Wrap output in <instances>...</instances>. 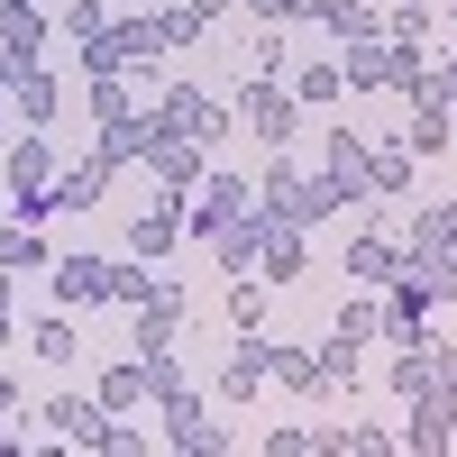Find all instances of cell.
<instances>
[{
	"instance_id": "4dcf8cb0",
	"label": "cell",
	"mask_w": 457,
	"mask_h": 457,
	"mask_svg": "<svg viewBox=\"0 0 457 457\" xmlns=\"http://www.w3.org/2000/svg\"><path fill=\"white\" fill-rule=\"evenodd\" d=\"M55 28L73 37V46H92V37L110 28V10H101V0H55Z\"/></svg>"
},
{
	"instance_id": "60d3db41",
	"label": "cell",
	"mask_w": 457,
	"mask_h": 457,
	"mask_svg": "<svg viewBox=\"0 0 457 457\" xmlns=\"http://www.w3.org/2000/svg\"><path fill=\"white\" fill-rule=\"evenodd\" d=\"M37 10H55V0H37Z\"/></svg>"
},
{
	"instance_id": "4316f807",
	"label": "cell",
	"mask_w": 457,
	"mask_h": 457,
	"mask_svg": "<svg viewBox=\"0 0 457 457\" xmlns=\"http://www.w3.org/2000/svg\"><path fill=\"white\" fill-rule=\"evenodd\" d=\"M28 348L46 357V366H73V357H83V329H73V312H55V320H37V329H28Z\"/></svg>"
},
{
	"instance_id": "5b68a950",
	"label": "cell",
	"mask_w": 457,
	"mask_h": 457,
	"mask_svg": "<svg viewBox=\"0 0 457 457\" xmlns=\"http://www.w3.org/2000/svg\"><path fill=\"white\" fill-rule=\"evenodd\" d=\"M165 129H183V137H202V146H220L228 129H238V110H228V92H202V83H174L165 101Z\"/></svg>"
},
{
	"instance_id": "e0dca14e",
	"label": "cell",
	"mask_w": 457,
	"mask_h": 457,
	"mask_svg": "<svg viewBox=\"0 0 457 457\" xmlns=\"http://www.w3.org/2000/svg\"><path fill=\"white\" fill-rule=\"evenodd\" d=\"M411 174H421V156H411L403 137H385V146L366 137V183H375V202H403V193H411Z\"/></svg>"
},
{
	"instance_id": "f546056e",
	"label": "cell",
	"mask_w": 457,
	"mask_h": 457,
	"mask_svg": "<svg viewBox=\"0 0 457 457\" xmlns=\"http://www.w3.org/2000/svg\"><path fill=\"white\" fill-rule=\"evenodd\" d=\"M137 403H146V366L129 357V366H110V375H101V411H137Z\"/></svg>"
},
{
	"instance_id": "ffe728a7",
	"label": "cell",
	"mask_w": 457,
	"mask_h": 457,
	"mask_svg": "<svg viewBox=\"0 0 457 457\" xmlns=\"http://www.w3.org/2000/svg\"><path fill=\"white\" fill-rule=\"evenodd\" d=\"M265 385H284V394H320V348H284V338H265Z\"/></svg>"
},
{
	"instance_id": "4fadbf2b",
	"label": "cell",
	"mask_w": 457,
	"mask_h": 457,
	"mask_svg": "<svg viewBox=\"0 0 457 457\" xmlns=\"http://www.w3.org/2000/svg\"><path fill=\"white\" fill-rule=\"evenodd\" d=\"M174 238H183V193H156V202L129 220V256H146V265H156Z\"/></svg>"
},
{
	"instance_id": "74e56055",
	"label": "cell",
	"mask_w": 457,
	"mask_h": 457,
	"mask_svg": "<svg viewBox=\"0 0 457 457\" xmlns=\"http://www.w3.org/2000/svg\"><path fill=\"white\" fill-rule=\"evenodd\" d=\"M0 120H10V83H0ZM0 146H10V129H0Z\"/></svg>"
},
{
	"instance_id": "3957f363",
	"label": "cell",
	"mask_w": 457,
	"mask_h": 457,
	"mask_svg": "<svg viewBox=\"0 0 457 457\" xmlns=\"http://www.w3.org/2000/svg\"><path fill=\"white\" fill-rule=\"evenodd\" d=\"M228 110H238V129L265 137V146H293V129H302V101L284 92V73H247V83H228Z\"/></svg>"
},
{
	"instance_id": "d6986e66",
	"label": "cell",
	"mask_w": 457,
	"mask_h": 457,
	"mask_svg": "<svg viewBox=\"0 0 457 457\" xmlns=\"http://www.w3.org/2000/svg\"><path fill=\"white\" fill-rule=\"evenodd\" d=\"M256 265H265L256 284H275V293H293L302 275H312V247H302V228H265V256H256Z\"/></svg>"
},
{
	"instance_id": "6da1fadb",
	"label": "cell",
	"mask_w": 457,
	"mask_h": 457,
	"mask_svg": "<svg viewBox=\"0 0 457 457\" xmlns=\"http://www.w3.org/2000/svg\"><path fill=\"white\" fill-rule=\"evenodd\" d=\"M256 211L275 220V228H312V220H329L338 202H329L320 174H302L293 156H275V165H265V183H256Z\"/></svg>"
},
{
	"instance_id": "52a82bcc",
	"label": "cell",
	"mask_w": 457,
	"mask_h": 457,
	"mask_svg": "<svg viewBox=\"0 0 457 457\" xmlns=\"http://www.w3.org/2000/svg\"><path fill=\"white\" fill-rule=\"evenodd\" d=\"M46 284H55V302L64 312H92V302H110V256H46Z\"/></svg>"
},
{
	"instance_id": "7a4b0ae2",
	"label": "cell",
	"mask_w": 457,
	"mask_h": 457,
	"mask_svg": "<svg viewBox=\"0 0 457 457\" xmlns=\"http://www.w3.org/2000/svg\"><path fill=\"white\" fill-rule=\"evenodd\" d=\"M0 183H10V220H55V211H46V183H55V146L37 137V129H19L10 146H0Z\"/></svg>"
},
{
	"instance_id": "d590c367",
	"label": "cell",
	"mask_w": 457,
	"mask_h": 457,
	"mask_svg": "<svg viewBox=\"0 0 457 457\" xmlns=\"http://www.w3.org/2000/svg\"><path fill=\"white\" fill-rule=\"evenodd\" d=\"M430 92H439V101H457V37H448V64L430 73Z\"/></svg>"
},
{
	"instance_id": "cb8c5ba5",
	"label": "cell",
	"mask_w": 457,
	"mask_h": 457,
	"mask_svg": "<svg viewBox=\"0 0 457 457\" xmlns=\"http://www.w3.org/2000/svg\"><path fill=\"white\" fill-rule=\"evenodd\" d=\"M320 19H329L338 46H357V37H385V10H375V0H320Z\"/></svg>"
},
{
	"instance_id": "2e32d148",
	"label": "cell",
	"mask_w": 457,
	"mask_h": 457,
	"mask_svg": "<svg viewBox=\"0 0 457 457\" xmlns=\"http://www.w3.org/2000/svg\"><path fill=\"white\" fill-rule=\"evenodd\" d=\"M110 174H120V165H101V156H83V165H55V183H46V211H92V202L110 193Z\"/></svg>"
},
{
	"instance_id": "5bb4252c",
	"label": "cell",
	"mask_w": 457,
	"mask_h": 457,
	"mask_svg": "<svg viewBox=\"0 0 457 457\" xmlns=\"http://www.w3.org/2000/svg\"><path fill=\"white\" fill-rule=\"evenodd\" d=\"M411 448H457V385H430V394H411Z\"/></svg>"
},
{
	"instance_id": "603a6c76",
	"label": "cell",
	"mask_w": 457,
	"mask_h": 457,
	"mask_svg": "<svg viewBox=\"0 0 457 457\" xmlns=\"http://www.w3.org/2000/svg\"><path fill=\"white\" fill-rule=\"evenodd\" d=\"M385 73H394V46H385V37H357L348 64H338V83H348V92H385Z\"/></svg>"
},
{
	"instance_id": "7c38bea8",
	"label": "cell",
	"mask_w": 457,
	"mask_h": 457,
	"mask_svg": "<svg viewBox=\"0 0 457 457\" xmlns=\"http://www.w3.org/2000/svg\"><path fill=\"white\" fill-rule=\"evenodd\" d=\"M348 275H357L366 293H385V284L403 275V247L385 238V228H375V211H366V228H357V238H348Z\"/></svg>"
},
{
	"instance_id": "277c9868",
	"label": "cell",
	"mask_w": 457,
	"mask_h": 457,
	"mask_svg": "<svg viewBox=\"0 0 457 457\" xmlns=\"http://www.w3.org/2000/svg\"><path fill=\"white\" fill-rule=\"evenodd\" d=\"M156 55H165L156 19H146V10H129V19H110L92 46H83V73H156Z\"/></svg>"
},
{
	"instance_id": "30bf717a",
	"label": "cell",
	"mask_w": 457,
	"mask_h": 457,
	"mask_svg": "<svg viewBox=\"0 0 457 457\" xmlns=\"http://www.w3.org/2000/svg\"><path fill=\"white\" fill-rule=\"evenodd\" d=\"M202 156H211V146H202V137H183V129H165L156 146H146V174H156V183H165V193H193V183L211 174Z\"/></svg>"
},
{
	"instance_id": "8fae6325",
	"label": "cell",
	"mask_w": 457,
	"mask_h": 457,
	"mask_svg": "<svg viewBox=\"0 0 457 457\" xmlns=\"http://www.w3.org/2000/svg\"><path fill=\"white\" fill-rule=\"evenodd\" d=\"M46 439H73V448H101V430H110V411H101V394H55L46 411Z\"/></svg>"
},
{
	"instance_id": "83f0119b",
	"label": "cell",
	"mask_w": 457,
	"mask_h": 457,
	"mask_svg": "<svg viewBox=\"0 0 457 457\" xmlns=\"http://www.w3.org/2000/svg\"><path fill=\"white\" fill-rule=\"evenodd\" d=\"M320 385L329 394H357V338H338V329L320 338Z\"/></svg>"
},
{
	"instance_id": "d6a6232c",
	"label": "cell",
	"mask_w": 457,
	"mask_h": 457,
	"mask_svg": "<svg viewBox=\"0 0 457 457\" xmlns=\"http://www.w3.org/2000/svg\"><path fill=\"white\" fill-rule=\"evenodd\" d=\"M120 110H137L129 73H92V120H120Z\"/></svg>"
},
{
	"instance_id": "f1b7e54d",
	"label": "cell",
	"mask_w": 457,
	"mask_h": 457,
	"mask_svg": "<svg viewBox=\"0 0 457 457\" xmlns=\"http://www.w3.org/2000/svg\"><path fill=\"white\" fill-rule=\"evenodd\" d=\"M146 19H156V37H165V55H183V46H193V37L211 28V19L193 10V0H174V10H146Z\"/></svg>"
},
{
	"instance_id": "7402d4cb",
	"label": "cell",
	"mask_w": 457,
	"mask_h": 457,
	"mask_svg": "<svg viewBox=\"0 0 457 457\" xmlns=\"http://www.w3.org/2000/svg\"><path fill=\"white\" fill-rule=\"evenodd\" d=\"M247 394H265V338L247 329L238 348H228V366H220V403H247Z\"/></svg>"
},
{
	"instance_id": "f35d334b",
	"label": "cell",
	"mask_w": 457,
	"mask_h": 457,
	"mask_svg": "<svg viewBox=\"0 0 457 457\" xmlns=\"http://www.w3.org/2000/svg\"><path fill=\"white\" fill-rule=\"evenodd\" d=\"M193 10H202V19H220V10H228V0H193Z\"/></svg>"
},
{
	"instance_id": "e575fe53",
	"label": "cell",
	"mask_w": 457,
	"mask_h": 457,
	"mask_svg": "<svg viewBox=\"0 0 457 457\" xmlns=\"http://www.w3.org/2000/svg\"><path fill=\"white\" fill-rule=\"evenodd\" d=\"M228 320L256 329V320H265V284H238V293H228Z\"/></svg>"
},
{
	"instance_id": "ab89813d",
	"label": "cell",
	"mask_w": 457,
	"mask_h": 457,
	"mask_svg": "<svg viewBox=\"0 0 457 457\" xmlns=\"http://www.w3.org/2000/svg\"><path fill=\"white\" fill-rule=\"evenodd\" d=\"M120 10H146V0H120Z\"/></svg>"
},
{
	"instance_id": "ac0fdd59",
	"label": "cell",
	"mask_w": 457,
	"mask_h": 457,
	"mask_svg": "<svg viewBox=\"0 0 457 457\" xmlns=\"http://www.w3.org/2000/svg\"><path fill=\"white\" fill-rule=\"evenodd\" d=\"M448 137H457V101L421 92V101H411V120H403V146H411V156H439Z\"/></svg>"
},
{
	"instance_id": "8d00e7d4",
	"label": "cell",
	"mask_w": 457,
	"mask_h": 457,
	"mask_svg": "<svg viewBox=\"0 0 457 457\" xmlns=\"http://www.w3.org/2000/svg\"><path fill=\"white\" fill-rule=\"evenodd\" d=\"M10 411H19V375L0 366V421H10Z\"/></svg>"
},
{
	"instance_id": "9a60e30c",
	"label": "cell",
	"mask_w": 457,
	"mask_h": 457,
	"mask_svg": "<svg viewBox=\"0 0 457 457\" xmlns=\"http://www.w3.org/2000/svg\"><path fill=\"white\" fill-rule=\"evenodd\" d=\"M265 228H275L265 211H238V220H220V228H211L202 247H220V265H228V275H247V265L265 256Z\"/></svg>"
},
{
	"instance_id": "8992f818",
	"label": "cell",
	"mask_w": 457,
	"mask_h": 457,
	"mask_svg": "<svg viewBox=\"0 0 457 457\" xmlns=\"http://www.w3.org/2000/svg\"><path fill=\"white\" fill-rule=\"evenodd\" d=\"M329 202L338 211H375V183H366V137L357 129H329Z\"/></svg>"
},
{
	"instance_id": "836d02e7",
	"label": "cell",
	"mask_w": 457,
	"mask_h": 457,
	"mask_svg": "<svg viewBox=\"0 0 457 457\" xmlns=\"http://www.w3.org/2000/svg\"><path fill=\"white\" fill-rule=\"evenodd\" d=\"M385 37H403V46H430V0H403V10H385Z\"/></svg>"
},
{
	"instance_id": "d4e9b609",
	"label": "cell",
	"mask_w": 457,
	"mask_h": 457,
	"mask_svg": "<svg viewBox=\"0 0 457 457\" xmlns=\"http://www.w3.org/2000/svg\"><path fill=\"white\" fill-rule=\"evenodd\" d=\"M0 265H10V275H37V265H46V238H37V220H0Z\"/></svg>"
},
{
	"instance_id": "ba28073f",
	"label": "cell",
	"mask_w": 457,
	"mask_h": 457,
	"mask_svg": "<svg viewBox=\"0 0 457 457\" xmlns=\"http://www.w3.org/2000/svg\"><path fill=\"white\" fill-rule=\"evenodd\" d=\"M165 439H174V448H193V457H220V448H228V421H211L202 394L183 385V394H165Z\"/></svg>"
},
{
	"instance_id": "44dd1931",
	"label": "cell",
	"mask_w": 457,
	"mask_h": 457,
	"mask_svg": "<svg viewBox=\"0 0 457 457\" xmlns=\"http://www.w3.org/2000/svg\"><path fill=\"white\" fill-rule=\"evenodd\" d=\"M55 101H64V92H55V73H46V64L10 73V110H19V129H46V120H55Z\"/></svg>"
},
{
	"instance_id": "9c48e42d",
	"label": "cell",
	"mask_w": 457,
	"mask_h": 457,
	"mask_svg": "<svg viewBox=\"0 0 457 457\" xmlns=\"http://www.w3.org/2000/svg\"><path fill=\"white\" fill-rule=\"evenodd\" d=\"M165 137V110H120V120H101V165H146V146Z\"/></svg>"
},
{
	"instance_id": "1f68e13d",
	"label": "cell",
	"mask_w": 457,
	"mask_h": 457,
	"mask_svg": "<svg viewBox=\"0 0 457 457\" xmlns=\"http://www.w3.org/2000/svg\"><path fill=\"white\" fill-rule=\"evenodd\" d=\"M348 83H338V64H293V101L302 110H320V101H338Z\"/></svg>"
},
{
	"instance_id": "484cf974",
	"label": "cell",
	"mask_w": 457,
	"mask_h": 457,
	"mask_svg": "<svg viewBox=\"0 0 457 457\" xmlns=\"http://www.w3.org/2000/svg\"><path fill=\"white\" fill-rule=\"evenodd\" d=\"M329 329H338V338H357V348H366V338H385V302H375V293L357 284L348 302H338V320H329Z\"/></svg>"
}]
</instances>
